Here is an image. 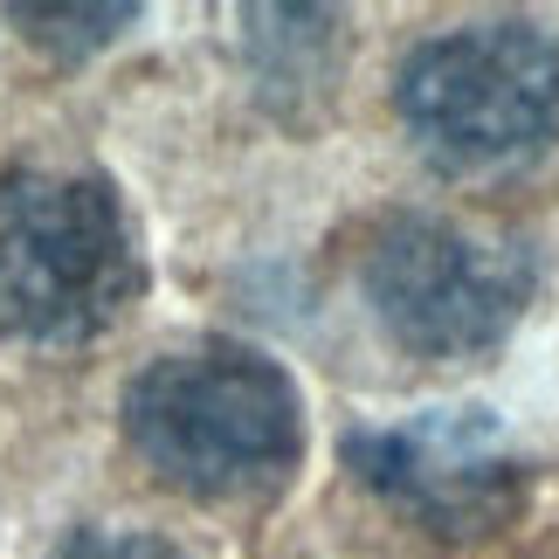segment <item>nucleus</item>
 <instances>
[{
    "mask_svg": "<svg viewBox=\"0 0 559 559\" xmlns=\"http://www.w3.org/2000/svg\"><path fill=\"white\" fill-rule=\"evenodd\" d=\"M124 442L187 498H270L305 456V401L270 353L201 338L139 367L118 401Z\"/></svg>",
    "mask_w": 559,
    "mask_h": 559,
    "instance_id": "1",
    "label": "nucleus"
},
{
    "mask_svg": "<svg viewBox=\"0 0 559 559\" xmlns=\"http://www.w3.org/2000/svg\"><path fill=\"white\" fill-rule=\"evenodd\" d=\"M394 111L415 153L442 174H519L559 139V35L519 14L421 35L394 70Z\"/></svg>",
    "mask_w": 559,
    "mask_h": 559,
    "instance_id": "2",
    "label": "nucleus"
},
{
    "mask_svg": "<svg viewBox=\"0 0 559 559\" xmlns=\"http://www.w3.org/2000/svg\"><path fill=\"white\" fill-rule=\"evenodd\" d=\"M145 290L124 201L104 174L14 166L0 174V332L83 346Z\"/></svg>",
    "mask_w": 559,
    "mask_h": 559,
    "instance_id": "3",
    "label": "nucleus"
},
{
    "mask_svg": "<svg viewBox=\"0 0 559 559\" xmlns=\"http://www.w3.org/2000/svg\"><path fill=\"white\" fill-rule=\"evenodd\" d=\"M359 290L380 332L415 359H477L525 318L539 255L449 214H386L359 255Z\"/></svg>",
    "mask_w": 559,
    "mask_h": 559,
    "instance_id": "4",
    "label": "nucleus"
},
{
    "mask_svg": "<svg viewBox=\"0 0 559 559\" xmlns=\"http://www.w3.org/2000/svg\"><path fill=\"white\" fill-rule=\"evenodd\" d=\"M338 463L373 498H386L442 539L498 532L504 519H519L532 490V469L519 463L490 407H421V415L386 428H346Z\"/></svg>",
    "mask_w": 559,
    "mask_h": 559,
    "instance_id": "5",
    "label": "nucleus"
},
{
    "mask_svg": "<svg viewBox=\"0 0 559 559\" xmlns=\"http://www.w3.org/2000/svg\"><path fill=\"white\" fill-rule=\"evenodd\" d=\"M242 49L263 97H305L338 70V14L332 8H242Z\"/></svg>",
    "mask_w": 559,
    "mask_h": 559,
    "instance_id": "6",
    "label": "nucleus"
},
{
    "mask_svg": "<svg viewBox=\"0 0 559 559\" xmlns=\"http://www.w3.org/2000/svg\"><path fill=\"white\" fill-rule=\"evenodd\" d=\"M8 21L35 41V49L76 62V56H91V49H104V41H118L132 28L139 0H14Z\"/></svg>",
    "mask_w": 559,
    "mask_h": 559,
    "instance_id": "7",
    "label": "nucleus"
},
{
    "mask_svg": "<svg viewBox=\"0 0 559 559\" xmlns=\"http://www.w3.org/2000/svg\"><path fill=\"white\" fill-rule=\"evenodd\" d=\"M49 559H187L180 546L153 539V532H111V525H76Z\"/></svg>",
    "mask_w": 559,
    "mask_h": 559,
    "instance_id": "8",
    "label": "nucleus"
}]
</instances>
